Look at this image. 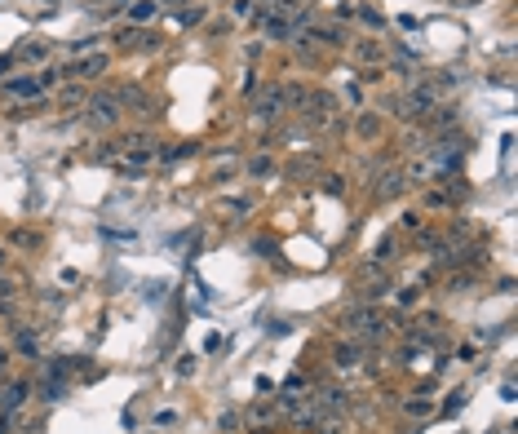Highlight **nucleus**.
<instances>
[{"mask_svg": "<svg viewBox=\"0 0 518 434\" xmlns=\"http://www.w3.org/2000/svg\"><path fill=\"white\" fill-rule=\"evenodd\" d=\"M85 111H89V124H93V129H115V124H120V102H115L111 93L89 98Z\"/></svg>", "mask_w": 518, "mask_h": 434, "instance_id": "f257e3e1", "label": "nucleus"}, {"mask_svg": "<svg viewBox=\"0 0 518 434\" xmlns=\"http://www.w3.org/2000/svg\"><path fill=\"white\" fill-rule=\"evenodd\" d=\"M434 102H439V98H434V89H412L404 102H399V107H404L399 115H404V120H416V115H430Z\"/></svg>", "mask_w": 518, "mask_h": 434, "instance_id": "f03ea898", "label": "nucleus"}, {"mask_svg": "<svg viewBox=\"0 0 518 434\" xmlns=\"http://www.w3.org/2000/svg\"><path fill=\"white\" fill-rule=\"evenodd\" d=\"M350 54H355V62L367 66V71H381V58H386V49H381V40H355V45H350Z\"/></svg>", "mask_w": 518, "mask_h": 434, "instance_id": "7ed1b4c3", "label": "nucleus"}, {"mask_svg": "<svg viewBox=\"0 0 518 434\" xmlns=\"http://www.w3.org/2000/svg\"><path fill=\"white\" fill-rule=\"evenodd\" d=\"M283 107H288V102H283V89H279V85H271V89H266L257 102H253V115H257V120H275Z\"/></svg>", "mask_w": 518, "mask_h": 434, "instance_id": "20e7f679", "label": "nucleus"}, {"mask_svg": "<svg viewBox=\"0 0 518 434\" xmlns=\"http://www.w3.org/2000/svg\"><path fill=\"white\" fill-rule=\"evenodd\" d=\"M107 62H111L107 54H85V58L66 62L62 71H66V76H102V71H107ZM62 71H58V76H62Z\"/></svg>", "mask_w": 518, "mask_h": 434, "instance_id": "39448f33", "label": "nucleus"}, {"mask_svg": "<svg viewBox=\"0 0 518 434\" xmlns=\"http://www.w3.org/2000/svg\"><path fill=\"white\" fill-rule=\"evenodd\" d=\"M115 45L120 49H155V36H146L142 27H124V31H115Z\"/></svg>", "mask_w": 518, "mask_h": 434, "instance_id": "423d86ee", "label": "nucleus"}, {"mask_svg": "<svg viewBox=\"0 0 518 434\" xmlns=\"http://www.w3.org/2000/svg\"><path fill=\"white\" fill-rule=\"evenodd\" d=\"M5 89H9L13 98H40V93H45V80H40V76H13Z\"/></svg>", "mask_w": 518, "mask_h": 434, "instance_id": "0eeeda50", "label": "nucleus"}, {"mask_svg": "<svg viewBox=\"0 0 518 434\" xmlns=\"http://www.w3.org/2000/svg\"><path fill=\"white\" fill-rule=\"evenodd\" d=\"M27 394H31V386H27V381H13V386H5V390H0V412L18 408V404H23Z\"/></svg>", "mask_w": 518, "mask_h": 434, "instance_id": "6e6552de", "label": "nucleus"}, {"mask_svg": "<svg viewBox=\"0 0 518 434\" xmlns=\"http://www.w3.org/2000/svg\"><path fill=\"white\" fill-rule=\"evenodd\" d=\"M13 350H18V355H27V359H40V341H36V332L18 328V332H13Z\"/></svg>", "mask_w": 518, "mask_h": 434, "instance_id": "1a4fd4ad", "label": "nucleus"}, {"mask_svg": "<svg viewBox=\"0 0 518 434\" xmlns=\"http://www.w3.org/2000/svg\"><path fill=\"white\" fill-rule=\"evenodd\" d=\"M359 355H363V346H359V341H346V346L332 350V363H337V368H355Z\"/></svg>", "mask_w": 518, "mask_h": 434, "instance_id": "9d476101", "label": "nucleus"}, {"mask_svg": "<svg viewBox=\"0 0 518 434\" xmlns=\"http://www.w3.org/2000/svg\"><path fill=\"white\" fill-rule=\"evenodd\" d=\"M346 404H350V399H346L337 386H324V390H319V408H324V412H341Z\"/></svg>", "mask_w": 518, "mask_h": 434, "instance_id": "9b49d317", "label": "nucleus"}, {"mask_svg": "<svg viewBox=\"0 0 518 434\" xmlns=\"http://www.w3.org/2000/svg\"><path fill=\"white\" fill-rule=\"evenodd\" d=\"M302 40H319V45H346V36H341L337 27H310Z\"/></svg>", "mask_w": 518, "mask_h": 434, "instance_id": "f8f14e48", "label": "nucleus"}, {"mask_svg": "<svg viewBox=\"0 0 518 434\" xmlns=\"http://www.w3.org/2000/svg\"><path fill=\"white\" fill-rule=\"evenodd\" d=\"M355 133H359V138H377V133H381V115L377 111H363L359 120H355Z\"/></svg>", "mask_w": 518, "mask_h": 434, "instance_id": "ddd939ff", "label": "nucleus"}, {"mask_svg": "<svg viewBox=\"0 0 518 434\" xmlns=\"http://www.w3.org/2000/svg\"><path fill=\"white\" fill-rule=\"evenodd\" d=\"M399 191H404V177H399V173H386V177L377 182V195H381V199H394Z\"/></svg>", "mask_w": 518, "mask_h": 434, "instance_id": "4468645a", "label": "nucleus"}, {"mask_svg": "<svg viewBox=\"0 0 518 434\" xmlns=\"http://www.w3.org/2000/svg\"><path fill=\"white\" fill-rule=\"evenodd\" d=\"M58 102H62V107H85V102H89V93L80 89V85H66V89L58 93Z\"/></svg>", "mask_w": 518, "mask_h": 434, "instance_id": "2eb2a0df", "label": "nucleus"}, {"mask_svg": "<svg viewBox=\"0 0 518 434\" xmlns=\"http://www.w3.org/2000/svg\"><path fill=\"white\" fill-rule=\"evenodd\" d=\"M275 421V408L271 404H257L253 412H248V426H253V430H261V426H271Z\"/></svg>", "mask_w": 518, "mask_h": 434, "instance_id": "dca6fc26", "label": "nucleus"}, {"mask_svg": "<svg viewBox=\"0 0 518 434\" xmlns=\"http://www.w3.org/2000/svg\"><path fill=\"white\" fill-rule=\"evenodd\" d=\"M155 9H160V0H138V5H133L129 13H133V23H151Z\"/></svg>", "mask_w": 518, "mask_h": 434, "instance_id": "f3484780", "label": "nucleus"}, {"mask_svg": "<svg viewBox=\"0 0 518 434\" xmlns=\"http://www.w3.org/2000/svg\"><path fill=\"white\" fill-rule=\"evenodd\" d=\"M404 408H408V416H430V412H434V399H425V394H416V399H408V404H404Z\"/></svg>", "mask_w": 518, "mask_h": 434, "instance_id": "a211bd4d", "label": "nucleus"}, {"mask_svg": "<svg viewBox=\"0 0 518 434\" xmlns=\"http://www.w3.org/2000/svg\"><path fill=\"white\" fill-rule=\"evenodd\" d=\"M89 49H98V36H80V40H71V45H66V54L80 58V54H89Z\"/></svg>", "mask_w": 518, "mask_h": 434, "instance_id": "6ab92c4d", "label": "nucleus"}, {"mask_svg": "<svg viewBox=\"0 0 518 434\" xmlns=\"http://www.w3.org/2000/svg\"><path fill=\"white\" fill-rule=\"evenodd\" d=\"M421 204H425V209H443V204H452V191H425Z\"/></svg>", "mask_w": 518, "mask_h": 434, "instance_id": "aec40b11", "label": "nucleus"}, {"mask_svg": "<svg viewBox=\"0 0 518 434\" xmlns=\"http://www.w3.org/2000/svg\"><path fill=\"white\" fill-rule=\"evenodd\" d=\"M271 169H275V164H271V156H257L253 164H248V173H253V177H271Z\"/></svg>", "mask_w": 518, "mask_h": 434, "instance_id": "412c9836", "label": "nucleus"}, {"mask_svg": "<svg viewBox=\"0 0 518 434\" xmlns=\"http://www.w3.org/2000/svg\"><path fill=\"white\" fill-rule=\"evenodd\" d=\"M18 58H27V62H40V58H45V45H23V49H18Z\"/></svg>", "mask_w": 518, "mask_h": 434, "instance_id": "4be33fe9", "label": "nucleus"}, {"mask_svg": "<svg viewBox=\"0 0 518 434\" xmlns=\"http://www.w3.org/2000/svg\"><path fill=\"white\" fill-rule=\"evenodd\" d=\"M13 297H18V283H13V279H0V302H13Z\"/></svg>", "mask_w": 518, "mask_h": 434, "instance_id": "5701e85b", "label": "nucleus"}, {"mask_svg": "<svg viewBox=\"0 0 518 434\" xmlns=\"http://www.w3.org/2000/svg\"><path fill=\"white\" fill-rule=\"evenodd\" d=\"M359 13H363V23L372 27V31H381V27H386V23H381V13H377V9H359Z\"/></svg>", "mask_w": 518, "mask_h": 434, "instance_id": "b1692460", "label": "nucleus"}, {"mask_svg": "<svg viewBox=\"0 0 518 434\" xmlns=\"http://www.w3.org/2000/svg\"><path fill=\"white\" fill-rule=\"evenodd\" d=\"M404 226L408 230H421V213H404Z\"/></svg>", "mask_w": 518, "mask_h": 434, "instance_id": "393cba45", "label": "nucleus"}, {"mask_svg": "<svg viewBox=\"0 0 518 434\" xmlns=\"http://www.w3.org/2000/svg\"><path fill=\"white\" fill-rule=\"evenodd\" d=\"M9 368V350H0V373H5Z\"/></svg>", "mask_w": 518, "mask_h": 434, "instance_id": "a878e982", "label": "nucleus"}, {"mask_svg": "<svg viewBox=\"0 0 518 434\" xmlns=\"http://www.w3.org/2000/svg\"><path fill=\"white\" fill-rule=\"evenodd\" d=\"M5 257H9V253H5V244H0V266H5Z\"/></svg>", "mask_w": 518, "mask_h": 434, "instance_id": "bb28decb", "label": "nucleus"}]
</instances>
